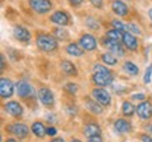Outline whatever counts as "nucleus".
<instances>
[{
  "mask_svg": "<svg viewBox=\"0 0 152 142\" xmlns=\"http://www.w3.org/2000/svg\"><path fill=\"white\" fill-rule=\"evenodd\" d=\"M47 134L51 135V137H54V135H56V130H55L54 127H48L47 128Z\"/></svg>",
  "mask_w": 152,
  "mask_h": 142,
  "instance_id": "obj_34",
  "label": "nucleus"
},
{
  "mask_svg": "<svg viewBox=\"0 0 152 142\" xmlns=\"http://www.w3.org/2000/svg\"><path fill=\"white\" fill-rule=\"evenodd\" d=\"M148 14H149V18H151V21H152V9L149 10V13H148Z\"/></svg>",
  "mask_w": 152,
  "mask_h": 142,
  "instance_id": "obj_41",
  "label": "nucleus"
},
{
  "mask_svg": "<svg viewBox=\"0 0 152 142\" xmlns=\"http://www.w3.org/2000/svg\"><path fill=\"white\" fill-rule=\"evenodd\" d=\"M111 24H113L114 30H118V31H121V33H124V30L127 28L124 24H123L121 21H118V20H113V23H111Z\"/></svg>",
  "mask_w": 152,
  "mask_h": 142,
  "instance_id": "obj_29",
  "label": "nucleus"
},
{
  "mask_svg": "<svg viewBox=\"0 0 152 142\" xmlns=\"http://www.w3.org/2000/svg\"><path fill=\"white\" fill-rule=\"evenodd\" d=\"M65 90L66 92H69L71 94H75L76 92H77V86H76L75 83H68L65 86Z\"/></svg>",
  "mask_w": 152,
  "mask_h": 142,
  "instance_id": "obj_30",
  "label": "nucleus"
},
{
  "mask_svg": "<svg viewBox=\"0 0 152 142\" xmlns=\"http://www.w3.org/2000/svg\"><path fill=\"white\" fill-rule=\"evenodd\" d=\"M69 3H71L72 6H80L82 3H83V0H69Z\"/></svg>",
  "mask_w": 152,
  "mask_h": 142,
  "instance_id": "obj_37",
  "label": "nucleus"
},
{
  "mask_svg": "<svg viewBox=\"0 0 152 142\" xmlns=\"http://www.w3.org/2000/svg\"><path fill=\"white\" fill-rule=\"evenodd\" d=\"M31 130H33V132L37 135V137L42 138L45 134H47V128L41 124V122H34L33 127H31Z\"/></svg>",
  "mask_w": 152,
  "mask_h": 142,
  "instance_id": "obj_21",
  "label": "nucleus"
},
{
  "mask_svg": "<svg viewBox=\"0 0 152 142\" xmlns=\"http://www.w3.org/2000/svg\"><path fill=\"white\" fill-rule=\"evenodd\" d=\"M7 142H17V141H16V139H11V138H10V139H7Z\"/></svg>",
  "mask_w": 152,
  "mask_h": 142,
  "instance_id": "obj_43",
  "label": "nucleus"
},
{
  "mask_svg": "<svg viewBox=\"0 0 152 142\" xmlns=\"http://www.w3.org/2000/svg\"><path fill=\"white\" fill-rule=\"evenodd\" d=\"M135 110L137 109L130 103V101H125V103H123V114H124V115H132Z\"/></svg>",
  "mask_w": 152,
  "mask_h": 142,
  "instance_id": "obj_27",
  "label": "nucleus"
},
{
  "mask_svg": "<svg viewBox=\"0 0 152 142\" xmlns=\"http://www.w3.org/2000/svg\"><path fill=\"white\" fill-rule=\"evenodd\" d=\"M85 135L86 137H96V135H100V127L96 125V124H87L85 127Z\"/></svg>",
  "mask_w": 152,
  "mask_h": 142,
  "instance_id": "obj_18",
  "label": "nucleus"
},
{
  "mask_svg": "<svg viewBox=\"0 0 152 142\" xmlns=\"http://www.w3.org/2000/svg\"><path fill=\"white\" fill-rule=\"evenodd\" d=\"M86 24H87V27L89 28H93V30H97L99 28V23L93 18V17H89L86 20Z\"/></svg>",
  "mask_w": 152,
  "mask_h": 142,
  "instance_id": "obj_28",
  "label": "nucleus"
},
{
  "mask_svg": "<svg viewBox=\"0 0 152 142\" xmlns=\"http://www.w3.org/2000/svg\"><path fill=\"white\" fill-rule=\"evenodd\" d=\"M123 34L121 31H118V30H110V31H107V38L109 39H113V41H123Z\"/></svg>",
  "mask_w": 152,
  "mask_h": 142,
  "instance_id": "obj_23",
  "label": "nucleus"
},
{
  "mask_svg": "<svg viewBox=\"0 0 152 142\" xmlns=\"http://www.w3.org/2000/svg\"><path fill=\"white\" fill-rule=\"evenodd\" d=\"M4 110L7 111V114L13 115V117H20V115L23 114L21 104H18L17 101H9V103H6Z\"/></svg>",
  "mask_w": 152,
  "mask_h": 142,
  "instance_id": "obj_10",
  "label": "nucleus"
},
{
  "mask_svg": "<svg viewBox=\"0 0 152 142\" xmlns=\"http://www.w3.org/2000/svg\"><path fill=\"white\" fill-rule=\"evenodd\" d=\"M86 107L94 114H102V111H103L102 106H99L97 101H92V100H86Z\"/></svg>",
  "mask_w": 152,
  "mask_h": 142,
  "instance_id": "obj_22",
  "label": "nucleus"
},
{
  "mask_svg": "<svg viewBox=\"0 0 152 142\" xmlns=\"http://www.w3.org/2000/svg\"><path fill=\"white\" fill-rule=\"evenodd\" d=\"M38 98H39V101H41L44 106H47V107H49V106L54 104V94H52V92L47 87L39 89V92H38Z\"/></svg>",
  "mask_w": 152,
  "mask_h": 142,
  "instance_id": "obj_7",
  "label": "nucleus"
},
{
  "mask_svg": "<svg viewBox=\"0 0 152 142\" xmlns=\"http://www.w3.org/2000/svg\"><path fill=\"white\" fill-rule=\"evenodd\" d=\"M93 82L97 86H109L113 82V73L103 65H94L93 68Z\"/></svg>",
  "mask_w": 152,
  "mask_h": 142,
  "instance_id": "obj_1",
  "label": "nucleus"
},
{
  "mask_svg": "<svg viewBox=\"0 0 152 142\" xmlns=\"http://www.w3.org/2000/svg\"><path fill=\"white\" fill-rule=\"evenodd\" d=\"M71 142H80V141H79V139H72Z\"/></svg>",
  "mask_w": 152,
  "mask_h": 142,
  "instance_id": "obj_44",
  "label": "nucleus"
},
{
  "mask_svg": "<svg viewBox=\"0 0 152 142\" xmlns=\"http://www.w3.org/2000/svg\"><path fill=\"white\" fill-rule=\"evenodd\" d=\"M151 75H152V65H149L145 71V76H144V82L145 83H149L151 82Z\"/></svg>",
  "mask_w": 152,
  "mask_h": 142,
  "instance_id": "obj_31",
  "label": "nucleus"
},
{
  "mask_svg": "<svg viewBox=\"0 0 152 142\" xmlns=\"http://www.w3.org/2000/svg\"><path fill=\"white\" fill-rule=\"evenodd\" d=\"M114 128H115V131L117 132L124 134V132H128L131 130V124L125 120H117L115 122H114Z\"/></svg>",
  "mask_w": 152,
  "mask_h": 142,
  "instance_id": "obj_17",
  "label": "nucleus"
},
{
  "mask_svg": "<svg viewBox=\"0 0 152 142\" xmlns=\"http://www.w3.org/2000/svg\"><path fill=\"white\" fill-rule=\"evenodd\" d=\"M102 60H103L104 63H107V65H111V66L117 63V59H115V56H114V55L111 54V52L102 55Z\"/></svg>",
  "mask_w": 152,
  "mask_h": 142,
  "instance_id": "obj_26",
  "label": "nucleus"
},
{
  "mask_svg": "<svg viewBox=\"0 0 152 142\" xmlns=\"http://www.w3.org/2000/svg\"><path fill=\"white\" fill-rule=\"evenodd\" d=\"M30 7L38 14H45L52 9L51 0H30Z\"/></svg>",
  "mask_w": 152,
  "mask_h": 142,
  "instance_id": "obj_3",
  "label": "nucleus"
},
{
  "mask_svg": "<svg viewBox=\"0 0 152 142\" xmlns=\"http://www.w3.org/2000/svg\"><path fill=\"white\" fill-rule=\"evenodd\" d=\"M4 69V56L1 55V71Z\"/></svg>",
  "mask_w": 152,
  "mask_h": 142,
  "instance_id": "obj_40",
  "label": "nucleus"
},
{
  "mask_svg": "<svg viewBox=\"0 0 152 142\" xmlns=\"http://www.w3.org/2000/svg\"><path fill=\"white\" fill-rule=\"evenodd\" d=\"M13 92H14V86H13L11 80L1 77V80H0V96L3 98H7L13 96Z\"/></svg>",
  "mask_w": 152,
  "mask_h": 142,
  "instance_id": "obj_6",
  "label": "nucleus"
},
{
  "mask_svg": "<svg viewBox=\"0 0 152 142\" xmlns=\"http://www.w3.org/2000/svg\"><path fill=\"white\" fill-rule=\"evenodd\" d=\"M104 45L110 49L111 54H115V55H118V56H123V55H124L123 47H121V44H120L118 41H113V39L106 38L104 39Z\"/></svg>",
  "mask_w": 152,
  "mask_h": 142,
  "instance_id": "obj_12",
  "label": "nucleus"
},
{
  "mask_svg": "<svg viewBox=\"0 0 152 142\" xmlns=\"http://www.w3.org/2000/svg\"><path fill=\"white\" fill-rule=\"evenodd\" d=\"M128 30H130V33L132 31V33H135V34H141V30L138 28L137 24H130V25H128Z\"/></svg>",
  "mask_w": 152,
  "mask_h": 142,
  "instance_id": "obj_32",
  "label": "nucleus"
},
{
  "mask_svg": "<svg viewBox=\"0 0 152 142\" xmlns=\"http://www.w3.org/2000/svg\"><path fill=\"white\" fill-rule=\"evenodd\" d=\"M90 3H92L94 7H97V9H100L102 6H103V0H90Z\"/></svg>",
  "mask_w": 152,
  "mask_h": 142,
  "instance_id": "obj_33",
  "label": "nucleus"
},
{
  "mask_svg": "<svg viewBox=\"0 0 152 142\" xmlns=\"http://www.w3.org/2000/svg\"><path fill=\"white\" fill-rule=\"evenodd\" d=\"M54 37L58 39H68V31H66L64 27H58L54 30Z\"/></svg>",
  "mask_w": 152,
  "mask_h": 142,
  "instance_id": "obj_24",
  "label": "nucleus"
},
{
  "mask_svg": "<svg viewBox=\"0 0 152 142\" xmlns=\"http://www.w3.org/2000/svg\"><path fill=\"white\" fill-rule=\"evenodd\" d=\"M141 139H142L144 142H152V138L149 137V135H142Z\"/></svg>",
  "mask_w": 152,
  "mask_h": 142,
  "instance_id": "obj_38",
  "label": "nucleus"
},
{
  "mask_svg": "<svg viewBox=\"0 0 152 142\" xmlns=\"http://www.w3.org/2000/svg\"><path fill=\"white\" fill-rule=\"evenodd\" d=\"M51 21L55 23V24H59V25H66L69 23V16H68L66 11H55L51 16Z\"/></svg>",
  "mask_w": 152,
  "mask_h": 142,
  "instance_id": "obj_13",
  "label": "nucleus"
},
{
  "mask_svg": "<svg viewBox=\"0 0 152 142\" xmlns=\"http://www.w3.org/2000/svg\"><path fill=\"white\" fill-rule=\"evenodd\" d=\"M9 131L13 132L18 138H26L28 135V127L24 124H20V122H16V124H11L9 127Z\"/></svg>",
  "mask_w": 152,
  "mask_h": 142,
  "instance_id": "obj_11",
  "label": "nucleus"
},
{
  "mask_svg": "<svg viewBox=\"0 0 152 142\" xmlns=\"http://www.w3.org/2000/svg\"><path fill=\"white\" fill-rule=\"evenodd\" d=\"M13 33H14V37H16L18 41H21V42H28L30 38H31L30 31H28L26 27H23V25H16Z\"/></svg>",
  "mask_w": 152,
  "mask_h": 142,
  "instance_id": "obj_8",
  "label": "nucleus"
},
{
  "mask_svg": "<svg viewBox=\"0 0 152 142\" xmlns=\"http://www.w3.org/2000/svg\"><path fill=\"white\" fill-rule=\"evenodd\" d=\"M37 45H38V48L41 49V51H44V52H52V51L56 49L58 42H56L55 37H52V35H48V34H38Z\"/></svg>",
  "mask_w": 152,
  "mask_h": 142,
  "instance_id": "obj_2",
  "label": "nucleus"
},
{
  "mask_svg": "<svg viewBox=\"0 0 152 142\" xmlns=\"http://www.w3.org/2000/svg\"><path fill=\"white\" fill-rule=\"evenodd\" d=\"M83 51H85V49L79 48V45H76V44H69L66 47V52L69 55H72V56H80V55L83 54Z\"/></svg>",
  "mask_w": 152,
  "mask_h": 142,
  "instance_id": "obj_20",
  "label": "nucleus"
},
{
  "mask_svg": "<svg viewBox=\"0 0 152 142\" xmlns=\"http://www.w3.org/2000/svg\"><path fill=\"white\" fill-rule=\"evenodd\" d=\"M51 142H65V141H64V138H55V139H52Z\"/></svg>",
  "mask_w": 152,
  "mask_h": 142,
  "instance_id": "obj_39",
  "label": "nucleus"
},
{
  "mask_svg": "<svg viewBox=\"0 0 152 142\" xmlns=\"http://www.w3.org/2000/svg\"><path fill=\"white\" fill-rule=\"evenodd\" d=\"M92 94L94 97V100L99 104H102V106H109L111 103V97H110L109 92H106L104 89H94L92 92Z\"/></svg>",
  "mask_w": 152,
  "mask_h": 142,
  "instance_id": "obj_4",
  "label": "nucleus"
},
{
  "mask_svg": "<svg viewBox=\"0 0 152 142\" xmlns=\"http://www.w3.org/2000/svg\"><path fill=\"white\" fill-rule=\"evenodd\" d=\"M147 128H148V131H149V132H152V125H148Z\"/></svg>",
  "mask_w": 152,
  "mask_h": 142,
  "instance_id": "obj_42",
  "label": "nucleus"
},
{
  "mask_svg": "<svg viewBox=\"0 0 152 142\" xmlns=\"http://www.w3.org/2000/svg\"><path fill=\"white\" fill-rule=\"evenodd\" d=\"M124 71L127 72L128 75H132V76L138 75V68H137L132 62H125L124 63Z\"/></svg>",
  "mask_w": 152,
  "mask_h": 142,
  "instance_id": "obj_25",
  "label": "nucleus"
},
{
  "mask_svg": "<svg viewBox=\"0 0 152 142\" xmlns=\"http://www.w3.org/2000/svg\"><path fill=\"white\" fill-rule=\"evenodd\" d=\"M137 114L142 120H148L152 115V106L149 101H141L137 106Z\"/></svg>",
  "mask_w": 152,
  "mask_h": 142,
  "instance_id": "obj_5",
  "label": "nucleus"
},
{
  "mask_svg": "<svg viewBox=\"0 0 152 142\" xmlns=\"http://www.w3.org/2000/svg\"><path fill=\"white\" fill-rule=\"evenodd\" d=\"M89 142H103V141H102L100 135H96V137H90V138H89Z\"/></svg>",
  "mask_w": 152,
  "mask_h": 142,
  "instance_id": "obj_35",
  "label": "nucleus"
},
{
  "mask_svg": "<svg viewBox=\"0 0 152 142\" xmlns=\"http://www.w3.org/2000/svg\"><path fill=\"white\" fill-rule=\"evenodd\" d=\"M16 89H17V94L20 97H28V96L33 94V87L27 82H18L16 84Z\"/></svg>",
  "mask_w": 152,
  "mask_h": 142,
  "instance_id": "obj_14",
  "label": "nucleus"
},
{
  "mask_svg": "<svg viewBox=\"0 0 152 142\" xmlns=\"http://www.w3.org/2000/svg\"><path fill=\"white\" fill-rule=\"evenodd\" d=\"M111 9H113L114 13L120 17H125L128 14V7H127V4L123 3V1H120V0H114L113 3H111Z\"/></svg>",
  "mask_w": 152,
  "mask_h": 142,
  "instance_id": "obj_15",
  "label": "nucleus"
},
{
  "mask_svg": "<svg viewBox=\"0 0 152 142\" xmlns=\"http://www.w3.org/2000/svg\"><path fill=\"white\" fill-rule=\"evenodd\" d=\"M123 42H124L125 47L128 49H131V51H135V49L138 48V41H137V38L131 33L123 34Z\"/></svg>",
  "mask_w": 152,
  "mask_h": 142,
  "instance_id": "obj_16",
  "label": "nucleus"
},
{
  "mask_svg": "<svg viewBox=\"0 0 152 142\" xmlns=\"http://www.w3.org/2000/svg\"><path fill=\"white\" fill-rule=\"evenodd\" d=\"M61 66H62V71L65 72V75H69V76L76 75V68L72 62H69V60H64Z\"/></svg>",
  "mask_w": 152,
  "mask_h": 142,
  "instance_id": "obj_19",
  "label": "nucleus"
},
{
  "mask_svg": "<svg viewBox=\"0 0 152 142\" xmlns=\"http://www.w3.org/2000/svg\"><path fill=\"white\" fill-rule=\"evenodd\" d=\"M132 98H135V100H144L145 98V94L144 93H137L132 96Z\"/></svg>",
  "mask_w": 152,
  "mask_h": 142,
  "instance_id": "obj_36",
  "label": "nucleus"
},
{
  "mask_svg": "<svg viewBox=\"0 0 152 142\" xmlns=\"http://www.w3.org/2000/svg\"><path fill=\"white\" fill-rule=\"evenodd\" d=\"M79 44H80L82 48L86 49V51H93L96 48V38L93 35H90V34H85V35H82Z\"/></svg>",
  "mask_w": 152,
  "mask_h": 142,
  "instance_id": "obj_9",
  "label": "nucleus"
}]
</instances>
